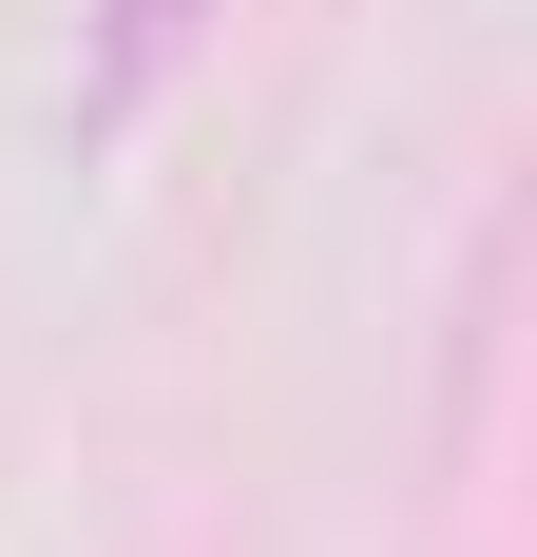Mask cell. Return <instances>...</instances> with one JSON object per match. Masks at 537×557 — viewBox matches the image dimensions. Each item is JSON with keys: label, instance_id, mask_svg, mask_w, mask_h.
<instances>
[{"label": "cell", "instance_id": "obj_1", "mask_svg": "<svg viewBox=\"0 0 537 557\" xmlns=\"http://www.w3.org/2000/svg\"><path fill=\"white\" fill-rule=\"evenodd\" d=\"M192 58V0H97V58H77V154L154 115V77Z\"/></svg>", "mask_w": 537, "mask_h": 557}]
</instances>
